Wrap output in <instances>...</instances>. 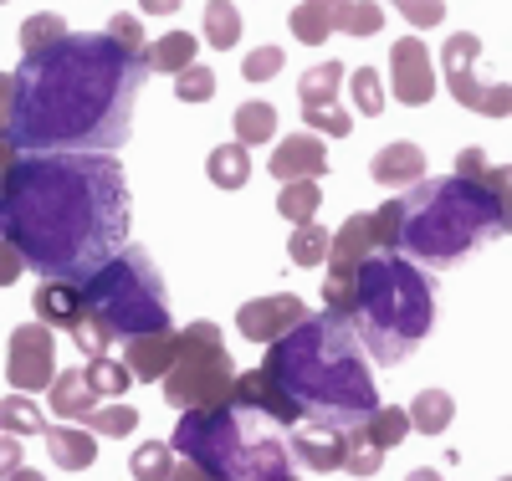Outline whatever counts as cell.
<instances>
[{
    "label": "cell",
    "mask_w": 512,
    "mask_h": 481,
    "mask_svg": "<svg viewBox=\"0 0 512 481\" xmlns=\"http://www.w3.org/2000/svg\"><path fill=\"white\" fill-rule=\"evenodd\" d=\"M0 241L41 282H82L128 241V180L113 154H21L0 185Z\"/></svg>",
    "instance_id": "6da1fadb"
},
{
    "label": "cell",
    "mask_w": 512,
    "mask_h": 481,
    "mask_svg": "<svg viewBox=\"0 0 512 481\" xmlns=\"http://www.w3.org/2000/svg\"><path fill=\"white\" fill-rule=\"evenodd\" d=\"M11 77V144L21 154H113L134 134L149 67L108 31H67L57 47L26 52Z\"/></svg>",
    "instance_id": "7a4b0ae2"
},
{
    "label": "cell",
    "mask_w": 512,
    "mask_h": 481,
    "mask_svg": "<svg viewBox=\"0 0 512 481\" xmlns=\"http://www.w3.org/2000/svg\"><path fill=\"white\" fill-rule=\"evenodd\" d=\"M262 369L282 384V395L297 405L303 425L364 430V420L379 410V384H374L369 354H364L354 323L333 308L308 313L277 343H267Z\"/></svg>",
    "instance_id": "3957f363"
},
{
    "label": "cell",
    "mask_w": 512,
    "mask_h": 481,
    "mask_svg": "<svg viewBox=\"0 0 512 481\" xmlns=\"http://www.w3.org/2000/svg\"><path fill=\"white\" fill-rule=\"evenodd\" d=\"M349 323L374 364H400L436 328V277L395 246H379L359 261Z\"/></svg>",
    "instance_id": "277c9868"
},
{
    "label": "cell",
    "mask_w": 512,
    "mask_h": 481,
    "mask_svg": "<svg viewBox=\"0 0 512 481\" xmlns=\"http://www.w3.org/2000/svg\"><path fill=\"white\" fill-rule=\"evenodd\" d=\"M492 236H502V215L497 195L482 180L441 174V180H420L410 185V195H400V251L425 272L461 267Z\"/></svg>",
    "instance_id": "5b68a950"
},
{
    "label": "cell",
    "mask_w": 512,
    "mask_h": 481,
    "mask_svg": "<svg viewBox=\"0 0 512 481\" xmlns=\"http://www.w3.org/2000/svg\"><path fill=\"white\" fill-rule=\"evenodd\" d=\"M175 456L205 466L216 481H277L292 471V430L246 400L195 405L175 425Z\"/></svg>",
    "instance_id": "8992f818"
},
{
    "label": "cell",
    "mask_w": 512,
    "mask_h": 481,
    "mask_svg": "<svg viewBox=\"0 0 512 481\" xmlns=\"http://www.w3.org/2000/svg\"><path fill=\"white\" fill-rule=\"evenodd\" d=\"M82 302L88 313L108 323L113 338H139V333H164L169 328V302H164V277L144 246L113 251L93 277H82Z\"/></svg>",
    "instance_id": "52a82bcc"
},
{
    "label": "cell",
    "mask_w": 512,
    "mask_h": 481,
    "mask_svg": "<svg viewBox=\"0 0 512 481\" xmlns=\"http://www.w3.org/2000/svg\"><path fill=\"white\" fill-rule=\"evenodd\" d=\"M164 400L169 410H195V405H226L236 395V364L221 343L216 323H190L175 333V359H169L164 379Z\"/></svg>",
    "instance_id": "ba28073f"
},
{
    "label": "cell",
    "mask_w": 512,
    "mask_h": 481,
    "mask_svg": "<svg viewBox=\"0 0 512 481\" xmlns=\"http://www.w3.org/2000/svg\"><path fill=\"white\" fill-rule=\"evenodd\" d=\"M477 57H482V36L456 31L441 47V67H446V87L461 108H472L482 118H507L512 113V82H482L477 77Z\"/></svg>",
    "instance_id": "9c48e42d"
},
{
    "label": "cell",
    "mask_w": 512,
    "mask_h": 481,
    "mask_svg": "<svg viewBox=\"0 0 512 481\" xmlns=\"http://www.w3.org/2000/svg\"><path fill=\"white\" fill-rule=\"evenodd\" d=\"M6 379L21 389V395L52 389V379H57V343H52V328H47V323L11 328V343H6Z\"/></svg>",
    "instance_id": "30bf717a"
},
{
    "label": "cell",
    "mask_w": 512,
    "mask_h": 481,
    "mask_svg": "<svg viewBox=\"0 0 512 481\" xmlns=\"http://www.w3.org/2000/svg\"><path fill=\"white\" fill-rule=\"evenodd\" d=\"M390 82L405 108H425L436 98V67H431V52H425L420 36H405L390 47Z\"/></svg>",
    "instance_id": "8fae6325"
},
{
    "label": "cell",
    "mask_w": 512,
    "mask_h": 481,
    "mask_svg": "<svg viewBox=\"0 0 512 481\" xmlns=\"http://www.w3.org/2000/svg\"><path fill=\"white\" fill-rule=\"evenodd\" d=\"M308 318L303 308V297H292V292H272V297H256V302H241V313H236V328L251 338V343H277L287 328H297Z\"/></svg>",
    "instance_id": "7c38bea8"
},
{
    "label": "cell",
    "mask_w": 512,
    "mask_h": 481,
    "mask_svg": "<svg viewBox=\"0 0 512 481\" xmlns=\"http://www.w3.org/2000/svg\"><path fill=\"white\" fill-rule=\"evenodd\" d=\"M349 461V430H328V425H303L292 430V466L308 471H344Z\"/></svg>",
    "instance_id": "4fadbf2b"
},
{
    "label": "cell",
    "mask_w": 512,
    "mask_h": 481,
    "mask_svg": "<svg viewBox=\"0 0 512 481\" xmlns=\"http://www.w3.org/2000/svg\"><path fill=\"white\" fill-rule=\"evenodd\" d=\"M277 180H318L328 169V149H323V134H292L272 149V164H267Z\"/></svg>",
    "instance_id": "5bb4252c"
},
{
    "label": "cell",
    "mask_w": 512,
    "mask_h": 481,
    "mask_svg": "<svg viewBox=\"0 0 512 481\" xmlns=\"http://www.w3.org/2000/svg\"><path fill=\"white\" fill-rule=\"evenodd\" d=\"M31 308H36V323L47 328H77L88 318V302H82V282H41L31 292Z\"/></svg>",
    "instance_id": "9a60e30c"
},
{
    "label": "cell",
    "mask_w": 512,
    "mask_h": 481,
    "mask_svg": "<svg viewBox=\"0 0 512 481\" xmlns=\"http://www.w3.org/2000/svg\"><path fill=\"white\" fill-rule=\"evenodd\" d=\"M344 16H349V0H297L287 26L297 36V47H323V41L344 26Z\"/></svg>",
    "instance_id": "2e32d148"
},
{
    "label": "cell",
    "mask_w": 512,
    "mask_h": 481,
    "mask_svg": "<svg viewBox=\"0 0 512 481\" xmlns=\"http://www.w3.org/2000/svg\"><path fill=\"white\" fill-rule=\"evenodd\" d=\"M369 174H374L379 185L410 190V185H420V180H425V149H420V144H410V139L384 144V149L369 159Z\"/></svg>",
    "instance_id": "e0dca14e"
},
{
    "label": "cell",
    "mask_w": 512,
    "mask_h": 481,
    "mask_svg": "<svg viewBox=\"0 0 512 481\" xmlns=\"http://www.w3.org/2000/svg\"><path fill=\"white\" fill-rule=\"evenodd\" d=\"M236 400L256 405V410H267L272 420H282L287 430L303 425V415H297V405L282 395V384L267 374V369H251V374H236Z\"/></svg>",
    "instance_id": "ac0fdd59"
},
{
    "label": "cell",
    "mask_w": 512,
    "mask_h": 481,
    "mask_svg": "<svg viewBox=\"0 0 512 481\" xmlns=\"http://www.w3.org/2000/svg\"><path fill=\"white\" fill-rule=\"evenodd\" d=\"M169 359H175V328L128 338V354H123V364L134 369V379H144V384H159L164 369H169Z\"/></svg>",
    "instance_id": "d6986e66"
},
{
    "label": "cell",
    "mask_w": 512,
    "mask_h": 481,
    "mask_svg": "<svg viewBox=\"0 0 512 481\" xmlns=\"http://www.w3.org/2000/svg\"><path fill=\"white\" fill-rule=\"evenodd\" d=\"M93 410H98V389L88 384V374H82V369H62V374L52 379V415L88 425Z\"/></svg>",
    "instance_id": "ffe728a7"
},
{
    "label": "cell",
    "mask_w": 512,
    "mask_h": 481,
    "mask_svg": "<svg viewBox=\"0 0 512 481\" xmlns=\"http://www.w3.org/2000/svg\"><path fill=\"white\" fill-rule=\"evenodd\" d=\"M47 456L62 471H88L98 461L93 430H72V425H47Z\"/></svg>",
    "instance_id": "44dd1931"
},
{
    "label": "cell",
    "mask_w": 512,
    "mask_h": 481,
    "mask_svg": "<svg viewBox=\"0 0 512 481\" xmlns=\"http://www.w3.org/2000/svg\"><path fill=\"white\" fill-rule=\"evenodd\" d=\"M205 174L216 190H241L251 180V149L246 144H216L205 159Z\"/></svg>",
    "instance_id": "7402d4cb"
},
{
    "label": "cell",
    "mask_w": 512,
    "mask_h": 481,
    "mask_svg": "<svg viewBox=\"0 0 512 481\" xmlns=\"http://www.w3.org/2000/svg\"><path fill=\"white\" fill-rule=\"evenodd\" d=\"M344 82H349V72L338 62H318L297 77V98H303V108H328V103H338V87Z\"/></svg>",
    "instance_id": "603a6c76"
},
{
    "label": "cell",
    "mask_w": 512,
    "mask_h": 481,
    "mask_svg": "<svg viewBox=\"0 0 512 481\" xmlns=\"http://www.w3.org/2000/svg\"><path fill=\"white\" fill-rule=\"evenodd\" d=\"M451 420H456V400L446 389H420L410 400V430H420V435H441Z\"/></svg>",
    "instance_id": "cb8c5ba5"
},
{
    "label": "cell",
    "mask_w": 512,
    "mask_h": 481,
    "mask_svg": "<svg viewBox=\"0 0 512 481\" xmlns=\"http://www.w3.org/2000/svg\"><path fill=\"white\" fill-rule=\"evenodd\" d=\"M277 139V108L272 103H241L236 108V144L256 149V144H272Z\"/></svg>",
    "instance_id": "d4e9b609"
},
{
    "label": "cell",
    "mask_w": 512,
    "mask_h": 481,
    "mask_svg": "<svg viewBox=\"0 0 512 481\" xmlns=\"http://www.w3.org/2000/svg\"><path fill=\"white\" fill-rule=\"evenodd\" d=\"M195 52H200V41L190 31H169L149 47V67L154 72H185V67H195Z\"/></svg>",
    "instance_id": "484cf974"
},
{
    "label": "cell",
    "mask_w": 512,
    "mask_h": 481,
    "mask_svg": "<svg viewBox=\"0 0 512 481\" xmlns=\"http://www.w3.org/2000/svg\"><path fill=\"white\" fill-rule=\"evenodd\" d=\"M205 41L216 52H231L241 41V11L236 0H205Z\"/></svg>",
    "instance_id": "4316f807"
},
{
    "label": "cell",
    "mask_w": 512,
    "mask_h": 481,
    "mask_svg": "<svg viewBox=\"0 0 512 481\" xmlns=\"http://www.w3.org/2000/svg\"><path fill=\"white\" fill-rule=\"evenodd\" d=\"M328 246H333V231H323L318 221H303V226H292L287 256L297 267H328Z\"/></svg>",
    "instance_id": "83f0119b"
},
{
    "label": "cell",
    "mask_w": 512,
    "mask_h": 481,
    "mask_svg": "<svg viewBox=\"0 0 512 481\" xmlns=\"http://www.w3.org/2000/svg\"><path fill=\"white\" fill-rule=\"evenodd\" d=\"M0 430H11V435H47V410H41L31 395H6V400H0Z\"/></svg>",
    "instance_id": "f1b7e54d"
},
{
    "label": "cell",
    "mask_w": 512,
    "mask_h": 481,
    "mask_svg": "<svg viewBox=\"0 0 512 481\" xmlns=\"http://www.w3.org/2000/svg\"><path fill=\"white\" fill-rule=\"evenodd\" d=\"M364 435L379 446V451H395L405 435H410V410H395V405H379L369 420H364Z\"/></svg>",
    "instance_id": "f546056e"
},
{
    "label": "cell",
    "mask_w": 512,
    "mask_h": 481,
    "mask_svg": "<svg viewBox=\"0 0 512 481\" xmlns=\"http://www.w3.org/2000/svg\"><path fill=\"white\" fill-rule=\"evenodd\" d=\"M318 205H323V195H318V180H287V185H282V195H277V210L287 215L292 226L313 221V215H318Z\"/></svg>",
    "instance_id": "4dcf8cb0"
},
{
    "label": "cell",
    "mask_w": 512,
    "mask_h": 481,
    "mask_svg": "<svg viewBox=\"0 0 512 481\" xmlns=\"http://www.w3.org/2000/svg\"><path fill=\"white\" fill-rule=\"evenodd\" d=\"M128 471H134V481H169V471H175V446L144 441L134 456H128Z\"/></svg>",
    "instance_id": "1f68e13d"
},
{
    "label": "cell",
    "mask_w": 512,
    "mask_h": 481,
    "mask_svg": "<svg viewBox=\"0 0 512 481\" xmlns=\"http://www.w3.org/2000/svg\"><path fill=\"white\" fill-rule=\"evenodd\" d=\"M62 36H67V21L57 11H36V16L21 21V52H47Z\"/></svg>",
    "instance_id": "d6a6232c"
},
{
    "label": "cell",
    "mask_w": 512,
    "mask_h": 481,
    "mask_svg": "<svg viewBox=\"0 0 512 481\" xmlns=\"http://www.w3.org/2000/svg\"><path fill=\"white\" fill-rule=\"evenodd\" d=\"M82 374H88V384L98 389V395H108V400H118L123 395V389L128 384H134V369H128L123 359H88V369H82Z\"/></svg>",
    "instance_id": "836d02e7"
},
{
    "label": "cell",
    "mask_w": 512,
    "mask_h": 481,
    "mask_svg": "<svg viewBox=\"0 0 512 481\" xmlns=\"http://www.w3.org/2000/svg\"><path fill=\"white\" fill-rule=\"evenodd\" d=\"M108 36L118 41V47L128 52V57H134V62H144L149 67V47H154V41L144 36V26H139V16H128V11H118L113 21H108ZM154 72V67H149Z\"/></svg>",
    "instance_id": "e575fe53"
},
{
    "label": "cell",
    "mask_w": 512,
    "mask_h": 481,
    "mask_svg": "<svg viewBox=\"0 0 512 481\" xmlns=\"http://www.w3.org/2000/svg\"><path fill=\"white\" fill-rule=\"evenodd\" d=\"M134 425H139V410H128V405H98L93 420H88V430H93V435H108V441L134 435Z\"/></svg>",
    "instance_id": "d590c367"
},
{
    "label": "cell",
    "mask_w": 512,
    "mask_h": 481,
    "mask_svg": "<svg viewBox=\"0 0 512 481\" xmlns=\"http://www.w3.org/2000/svg\"><path fill=\"white\" fill-rule=\"evenodd\" d=\"M349 93H354V108H359L364 118H379V113H384V87H379V72H374V67L349 72Z\"/></svg>",
    "instance_id": "8d00e7d4"
},
{
    "label": "cell",
    "mask_w": 512,
    "mask_h": 481,
    "mask_svg": "<svg viewBox=\"0 0 512 481\" xmlns=\"http://www.w3.org/2000/svg\"><path fill=\"white\" fill-rule=\"evenodd\" d=\"M477 180L497 195V215H502V236H512V164H487Z\"/></svg>",
    "instance_id": "74e56055"
},
{
    "label": "cell",
    "mask_w": 512,
    "mask_h": 481,
    "mask_svg": "<svg viewBox=\"0 0 512 481\" xmlns=\"http://www.w3.org/2000/svg\"><path fill=\"white\" fill-rule=\"evenodd\" d=\"M175 98L180 103H210L216 98V72L210 67H185V72H175Z\"/></svg>",
    "instance_id": "f35d334b"
},
{
    "label": "cell",
    "mask_w": 512,
    "mask_h": 481,
    "mask_svg": "<svg viewBox=\"0 0 512 481\" xmlns=\"http://www.w3.org/2000/svg\"><path fill=\"white\" fill-rule=\"evenodd\" d=\"M303 123H313V134H328V139H349L354 134V118L344 103H328V108H303Z\"/></svg>",
    "instance_id": "ab89813d"
},
{
    "label": "cell",
    "mask_w": 512,
    "mask_h": 481,
    "mask_svg": "<svg viewBox=\"0 0 512 481\" xmlns=\"http://www.w3.org/2000/svg\"><path fill=\"white\" fill-rule=\"evenodd\" d=\"M72 343L82 348V359H103L118 338L108 333V323H103V318H93V313H88V318H82V323L72 328Z\"/></svg>",
    "instance_id": "60d3db41"
},
{
    "label": "cell",
    "mask_w": 512,
    "mask_h": 481,
    "mask_svg": "<svg viewBox=\"0 0 512 481\" xmlns=\"http://www.w3.org/2000/svg\"><path fill=\"white\" fill-rule=\"evenodd\" d=\"M379 466H384V451L369 441L364 430H349V461H344V471L349 476H374Z\"/></svg>",
    "instance_id": "b9f144b4"
},
{
    "label": "cell",
    "mask_w": 512,
    "mask_h": 481,
    "mask_svg": "<svg viewBox=\"0 0 512 481\" xmlns=\"http://www.w3.org/2000/svg\"><path fill=\"white\" fill-rule=\"evenodd\" d=\"M282 67H287V52H282V47H256V52H246L241 77H246V82H272Z\"/></svg>",
    "instance_id": "7bdbcfd3"
},
{
    "label": "cell",
    "mask_w": 512,
    "mask_h": 481,
    "mask_svg": "<svg viewBox=\"0 0 512 481\" xmlns=\"http://www.w3.org/2000/svg\"><path fill=\"white\" fill-rule=\"evenodd\" d=\"M384 26V11H379V0H349V16L338 31H349V36H374Z\"/></svg>",
    "instance_id": "ee69618b"
},
{
    "label": "cell",
    "mask_w": 512,
    "mask_h": 481,
    "mask_svg": "<svg viewBox=\"0 0 512 481\" xmlns=\"http://www.w3.org/2000/svg\"><path fill=\"white\" fill-rule=\"evenodd\" d=\"M395 11H400L410 26L431 31V26H441V21H446V0H395Z\"/></svg>",
    "instance_id": "f6af8a7d"
},
{
    "label": "cell",
    "mask_w": 512,
    "mask_h": 481,
    "mask_svg": "<svg viewBox=\"0 0 512 481\" xmlns=\"http://www.w3.org/2000/svg\"><path fill=\"white\" fill-rule=\"evenodd\" d=\"M369 221H374V241H379V246H395V251H400V200L379 205Z\"/></svg>",
    "instance_id": "bcb514c9"
},
{
    "label": "cell",
    "mask_w": 512,
    "mask_h": 481,
    "mask_svg": "<svg viewBox=\"0 0 512 481\" xmlns=\"http://www.w3.org/2000/svg\"><path fill=\"white\" fill-rule=\"evenodd\" d=\"M21 461H26V451H21V435L0 430V481H6L11 471H21Z\"/></svg>",
    "instance_id": "7dc6e473"
},
{
    "label": "cell",
    "mask_w": 512,
    "mask_h": 481,
    "mask_svg": "<svg viewBox=\"0 0 512 481\" xmlns=\"http://www.w3.org/2000/svg\"><path fill=\"white\" fill-rule=\"evenodd\" d=\"M11 98H16V77L0 72V144H11Z\"/></svg>",
    "instance_id": "c3c4849f"
},
{
    "label": "cell",
    "mask_w": 512,
    "mask_h": 481,
    "mask_svg": "<svg viewBox=\"0 0 512 481\" xmlns=\"http://www.w3.org/2000/svg\"><path fill=\"white\" fill-rule=\"evenodd\" d=\"M26 272V261H21V251L11 246V241H0V287H11L16 277Z\"/></svg>",
    "instance_id": "681fc988"
},
{
    "label": "cell",
    "mask_w": 512,
    "mask_h": 481,
    "mask_svg": "<svg viewBox=\"0 0 512 481\" xmlns=\"http://www.w3.org/2000/svg\"><path fill=\"white\" fill-rule=\"evenodd\" d=\"M169 481H216L205 466H195V461H185V456H175V471H169Z\"/></svg>",
    "instance_id": "f907efd6"
},
{
    "label": "cell",
    "mask_w": 512,
    "mask_h": 481,
    "mask_svg": "<svg viewBox=\"0 0 512 481\" xmlns=\"http://www.w3.org/2000/svg\"><path fill=\"white\" fill-rule=\"evenodd\" d=\"M139 6H144L149 16H175V11L185 6V0H139Z\"/></svg>",
    "instance_id": "816d5d0a"
},
{
    "label": "cell",
    "mask_w": 512,
    "mask_h": 481,
    "mask_svg": "<svg viewBox=\"0 0 512 481\" xmlns=\"http://www.w3.org/2000/svg\"><path fill=\"white\" fill-rule=\"evenodd\" d=\"M6 481H47V476H41V471H31V466H21V471H11Z\"/></svg>",
    "instance_id": "f5cc1de1"
},
{
    "label": "cell",
    "mask_w": 512,
    "mask_h": 481,
    "mask_svg": "<svg viewBox=\"0 0 512 481\" xmlns=\"http://www.w3.org/2000/svg\"><path fill=\"white\" fill-rule=\"evenodd\" d=\"M405 481H441V471H431V466H420V471H410Z\"/></svg>",
    "instance_id": "db71d44e"
},
{
    "label": "cell",
    "mask_w": 512,
    "mask_h": 481,
    "mask_svg": "<svg viewBox=\"0 0 512 481\" xmlns=\"http://www.w3.org/2000/svg\"><path fill=\"white\" fill-rule=\"evenodd\" d=\"M277 481H303V476H297V471H282V476H277Z\"/></svg>",
    "instance_id": "11a10c76"
},
{
    "label": "cell",
    "mask_w": 512,
    "mask_h": 481,
    "mask_svg": "<svg viewBox=\"0 0 512 481\" xmlns=\"http://www.w3.org/2000/svg\"><path fill=\"white\" fill-rule=\"evenodd\" d=\"M502 481H512V476H502Z\"/></svg>",
    "instance_id": "9f6ffc18"
},
{
    "label": "cell",
    "mask_w": 512,
    "mask_h": 481,
    "mask_svg": "<svg viewBox=\"0 0 512 481\" xmlns=\"http://www.w3.org/2000/svg\"><path fill=\"white\" fill-rule=\"evenodd\" d=\"M0 6H6V0H0Z\"/></svg>",
    "instance_id": "6f0895ef"
}]
</instances>
